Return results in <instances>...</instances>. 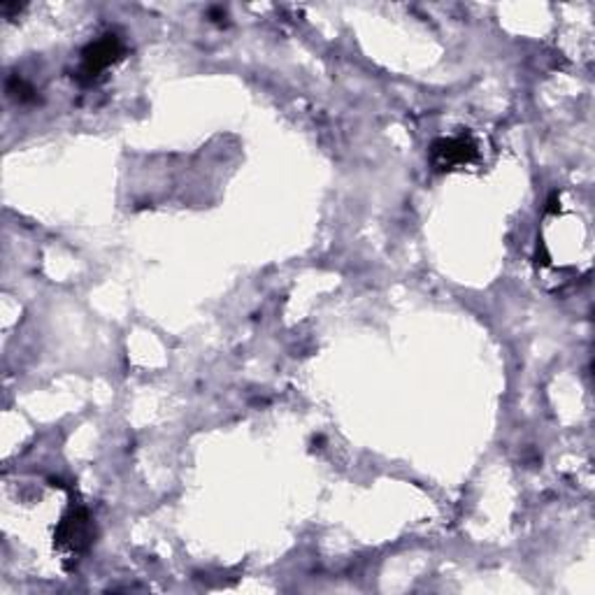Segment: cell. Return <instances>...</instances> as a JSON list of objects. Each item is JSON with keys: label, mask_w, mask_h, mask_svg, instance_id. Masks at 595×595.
Wrapping results in <instances>:
<instances>
[{"label": "cell", "mask_w": 595, "mask_h": 595, "mask_svg": "<svg viewBox=\"0 0 595 595\" xmlns=\"http://www.w3.org/2000/svg\"><path fill=\"white\" fill-rule=\"evenodd\" d=\"M576 205L580 198L572 191H553L539 231L561 237V245H535L533 264L537 279L553 293L574 289L591 272V217L580 214Z\"/></svg>", "instance_id": "cell-1"}, {"label": "cell", "mask_w": 595, "mask_h": 595, "mask_svg": "<svg viewBox=\"0 0 595 595\" xmlns=\"http://www.w3.org/2000/svg\"><path fill=\"white\" fill-rule=\"evenodd\" d=\"M126 56V45L119 40L117 35H101L96 43H91L84 51H82V61L78 68V80L82 84H93L96 80H101L103 74L115 68Z\"/></svg>", "instance_id": "cell-2"}, {"label": "cell", "mask_w": 595, "mask_h": 595, "mask_svg": "<svg viewBox=\"0 0 595 595\" xmlns=\"http://www.w3.org/2000/svg\"><path fill=\"white\" fill-rule=\"evenodd\" d=\"M479 159V142L470 133L440 138L431 147V163L435 171H456Z\"/></svg>", "instance_id": "cell-3"}, {"label": "cell", "mask_w": 595, "mask_h": 595, "mask_svg": "<svg viewBox=\"0 0 595 595\" xmlns=\"http://www.w3.org/2000/svg\"><path fill=\"white\" fill-rule=\"evenodd\" d=\"M8 91H10V96L12 98H16V101H22V103H26V101H33L35 96H33V86H28L24 80H19V78H12L10 80V84H8Z\"/></svg>", "instance_id": "cell-4"}]
</instances>
